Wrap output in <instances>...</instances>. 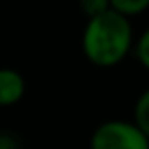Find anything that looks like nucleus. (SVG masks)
Masks as SVG:
<instances>
[{
  "label": "nucleus",
  "mask_w": 149,
  "mask_h": 149,
  "mask_svg": "<svg viewBox=\"0 0 149 149\" xmlns=\"http://www.w3.org/2000/svg\"><path fill=\"white\" fill-rule=\"evenodd\" d=\"M133 39V23L108 6L86 19L82 31V51L92 65L114 68L131 53Z\"/></svg>",
  "instance_id": "f257e3e1"
},
{
  "label": "nucleus",
  "mask_w": 149,
  "mask_h": 149,
  "mask_svg": "<svg viewBox=\"0 0 149 149\" xmlns=\"http://www.w3.org/2000/svg\"><path fill=\"white\" fill-rule=\"evenodd\" d=\"M90 149H149V135L131 120L110 118L92 131Z\"/></svg>",
  "instance_id": "f03ea898"
},
{
  "label": "nucleus",
  "mask_w": 149,
  "mask_h": 149,
  "mask_svg": "<svg viewBox=\"0 0 149 149\" xmlns=\"http://www.w3.org/2000/svg\"><path fill=\"white\" fill-rule=\"evenodd\" d=\"M27 92V82L19 70L0 68V106H15L23 100Z\"/></svg>",
  "instance_id": "7ed1b4c3"
},
{
  "label": "nucleus",
  "mask_w": 149,
  "mask_h": 149,
  "mask_svg": "<svg viewBox=\"0 0 149 149\" xmlns=\"http://www.w3.org/2000/svg\"><path fill=\"white\" fill-rule=\"evenodd\" d=\"M108 6L116 15L131 21L133 17H139L149 8V0H108Z\"/></svg>",
  "instance_id": "20e7f679"
},
{
  "label": "nucleus",
  "mask_w": 149,
  "mask_h": 149,
  "mask_svg": "<svg viewBox=\"0 0 149 149\" xmlns=\"http://www.w3.org/2000/svg\"><path fill=\"white\" fill-rule=\"evenodd\" d=\"M131 123L137 129H141L143 133L149 135V90H145V92L139 94V98H137V102L133 106V118H131Z\"/></svg>",
  "instance_id": "39448f33"
},
{
  "label": "nucleus",
  "mask_w": 149,
  "mask_h": 149,
  "mask_svg": "<svg viewBox=\"0 0 149 149\" xmlns=\"http://www.w3.org/2000/svg\"><path fill=\"white\" fill-rule=\"evenodd\" d=\"M131 53L141 68H149V31H143L137 39H133Z\"/></svg>",
  "instance_id": "423d86ee"
},
{
  "label": "nucleus",
  "mask_w": 149,
  "mask_h": 149,
  "mask_svg": "<svg viewBox=\"0 0 149 149\" xmlns=\"http://www.w3.org/2000/svg\"><path fill=\"white\" fill-rule=\"evenodd\" d=\"M104 8H108V0H86V2H82V10H84L86 19L102 13Z\"/></svg>",
  "instance_id": "0eeeda50"
},
{
  "label": "nucleus",
  "mask_w": 149,
  "mask_h": 149,
  "mask_svg": "<svg viewBox=\"0 0 149 149\" xmlns=\"http://www.w3.org/2000/svg\"><path fill=\"white\" fill-rule=\"evenodd\" d=\"M0 149H19V145L10 135H0Z\"/></svg>",
  "instance_id": "6e6552de"
},
{
  "label": "nucleus",
  "mask_w": 149,
  "mask_h": 149,
  "mask_svg": "<svg viewBox=\"0 0 149 149\" xmlns=\"http://www.w3.org/2000/svg\"><path fill=\"white\" fill-rule=\"evenodd\" d=\"M53 149H61V147H53Z\"/></svg>",
  "instance_id": "1a4fd4ad"
}]
</instances>
